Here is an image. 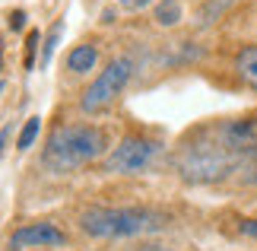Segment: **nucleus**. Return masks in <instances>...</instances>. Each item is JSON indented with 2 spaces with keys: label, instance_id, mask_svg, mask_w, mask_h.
<instances>
[{
  "label": "nucleus",
  "instance_id": "obj_17",
  "mask_svg": "<svg viewBox=\"0 0 257 251\" xmlns=\"http://www.w3.org/2000/svg\"><path fill=\"white\" fill-rule=\"evenodd\" d=\"M241 235H248V238H257V219H241Z\"/></svg>",
  "mask_w": 257,
  "mask_h": 251
},
{
  "label": "nucleus",
  "instance_id": "obj_16",
  "mask_svg": "<svg viewBox=\"0 0 257 251\" xmlns=\"http://www.w3.org/2000/svg\"><path fill=\"white\" fill-rule=\"evenodd\" d=\"M244 172H248V175H244V182L257 185V156H251L248 162H244Z\"/></svg>",
  "mask_w": 257,
  "mask_h": 251
},
{
  "label": "nucleus",
  "instance_id": "obj_1",
  "mask_svg": "<svg viewBox=\"0 0 257 251\" xmlns=\"http://www.w3.org/2000/svg\"><path fill=\"white\" fill-rule=\"evenodd\" d=\"M244 162H248V159H241L238 153H232V149L222 143L216 124L197 130L175 156V169H178V175H181L187 185L225 182V178H229L232 172H238Z\"/></svg>",
  "mask_w": 257,
  "mask_h": 251
},
{
  "label": "nucleus",
  "instance_id": "obj_7",
  "mask_svg": "<svg viewBox=\"0 0 257 251\" xmlns=\"http://www.w3.org/2000/svg\"><path fill=\"white\" fill-rule=\"evenodd\" d=\"M57 245H67V235H64V229H57L54 223H29V226L16 229V232L10 235V248L42 251V248H57Z\"/></svg>",
  "mask_w": 257,
  "mask_h": 251
},
{
  "label": "nucleus",
  "instance_id": "obj_20",
  "mask_svg": "<svg viewBox=\"0 0 257 251\" xmlns=\"http://www.w3.org/2000/svg\"><path fill=\"white\" fill-rule=\"evenodd\" d=\"M10 130H13V127H4V130H0V156H4V146H7V140H10Z\"/></svg>",
  "mask_w": 257,
  "mask_h": 251
},
{
  "label": "nucleus",
  "instance_id": "obj_6",
  "mask_svg": "<svg viewBox=\"0 0 257 251\" xmlns=\"http://www.w3.org/2000/svg\"><path fill=\"white\" fill-rule=\"evenodd\" d=\"M222 143L238 153L241 159H251L257 156V115H244V118H232V121H222L216 124Z\"/></svg>",
  "mask_w": 257,
  "mask_h": 251
},
{
  "label": "nucleus",
  "instance_id": "obj_4",
  "mask_svg": "<svg viewBox=\"0 0 257 251\" xmlns=\"http://www.w3.org/2000/svg\"><path fill=\"white\" fill-rule=\"evenodd\" d=\"M131 73H134L131 57H114V61L108 64L102 73L92 79V83H89V89H86L83 99H80V108H83V112H89V115L105 112V108L124 93V86L131 83Z\"/></svg>",
  "mask_w": 257,
  "mask_h": 251
},
{
  "label": "nucleus",
  "instance_id": "obj_3",
  "mask_svg": "<svg viewBox=\"0 0 257 251\" xmlns=\"http://www.w3.org/2000/svg\"><path fill=\"white\" fill-rule=\"evenodd\" d=\"M169 226V216L153 207H89L80 213V229L92 238H137Z\"/></svg>",
  "mask_w": 257,
  "mask_h": 251
},
{
  "label": "nucleus",
  "instance_id": "obj_14",
  "mask_svg": "<svg viewBox=\"0 0 257 251\" xmlns=\"http://www.w3.org/2000/svg\"><path fill=\"white\" fill-rule=\"evenodd\" d=\"M38 45H42V32H38V29H32V32L26 35V70H32V67H35Z\"/></svg>",
  "mask_w": 257,
  "mask_h": 251
},
{
  "label": "nucleus",
  "instance_id": "obj_18",
  "mask_svg": "<svg viewBox=\"0 0 257 251\" xmlns=\"http://www.w3.org/2000/svg\"><path fill=\"white\" fill-rule=\"evenodd\" d=\"M131 251H175V248H165V245H159V242H143V245H137V248H131Z\"/></svg>",
  "mask_w": 257,
  "mask_h": 251
},
{
  "label": "nucleus",
  "instance_id": "obj_8",
  "mask_svg": "<svg viewBox=\"0 0 257 251\" xmlns=\"http://www.w3.org/2000/svg\"><path fill=\"white\" fill-rule=\"evenodd\" d=\"M235 73H238V79L244 86L257 93V45H248L238 51V57H235Z\"/></svg>",
  "mask_w": 257,
  "mask_h": 251
},
{
  "label": "nucleus",
  "instance_id": "obj_21",
  "mask_svg": "<svg viewBox=\"0 0 257 251\" xmlns=\"http://www.w3.org/2000/svg\"><path fill=\"white\" fill-rule=\"evenodd\" d=\"M42 251H45V248H42Z\"/></svg>",
  "mask_w": 257,
  "mask_h": 251
},
{
  "label": "nucleus",
  "instance_id": "obj_10",
  "mask_svg": "<svg viewBox=\"0 0 257 251\" xmlns=\"http://www.w3.org/2000/svg\"><path fill=\"white\" fill-rule=\"evenodd\" d=\"M181 16H184V10L178 0H159L153 10V19H156V26H162V29H169V26H178L181 23Z\"/></svg>",
  "mask_w": 257,
  "mask_h": 251
},
{
  "label": "nucleus",
  "instance_id": "obj_13",
  "mask_svg": "<svg viewBox=\"0 0 257 251\" xmlns=\"http://www.w3.org/2000/svg\"><path fill=\"white\" fill-rule=\"evenodd\" d=\"M229 4H235V0H206V7L200 10V26H210L216 23L225 10H229Z\"/></svg>",
  "mask_w": 257,
  "mask_h": 251
},
{
  "label": "nucleus",
  "instance_id": "obj_11",
  "mask_svg": "<svg viewBox=\"0 0 257 251\" xmlns=\"http://www.w3.org/2000/svg\"><path fill=\"white\" fill-rule=\"evenodd\" d=\"M61 35H64V19H54V26L48 29V35L42 38V54H38V67H48L54 57V48L61 45Z\"/></svg>",
  "mask_w": 257,
  "mask_h": 251
},
{
  "label": "nucleus",
  "instance_id": "obj_12",
  "mask_svg": "<svg viewBox=\"0 0 257 251\" xmlns=\"http://www.w3.org/2000/svg\"><path fill=\"white\" fill-rule=\"evenodd\" d=\"M38 130H42V118H38V115H32V118H29V121L23 124V130H19V137H16V149H19V153H26V149L35 143Z\"/></svg>",
  "mask_w": 257,
  "mask_h": 251
},
{
  "label": "nucleus",
  "instance_id": "obj_9",
  "mask_svg": "<svg viewBox=\"0 0 257 251\" xmlns=\"http://www.w3.org/2000/svg\"><path fill=\"white\" fill-rule=\"evenodd\" d=\"M95 61H98V48L92 42H83L67 54V70H70V73H89V70L95 67Z\"/></svg>",
  "mask_w": 257,
  "mask_h": 251
},
{
  "label": "nucleus",
  "instance_id": "obj_19",
  "mask_svg": "<svg viewBox=\"0 0 257 251\" xmlns=\"http://www.w3.org/2000/svg\"><path fill=\"white\" fill-rule=\"evenodd\" d=\"M121 7H127V10H143V7H150L153 0H117Z\"/></svg>",
  "mask_w": 257,
  "mask_h": 251
},
{
  "label": "nucleus",
  "instance_id": "obj_15",
  "mask_svg": "<svg viewBox=\"0 0 257 251\" xmlns=\"http://www.w3.org/2000/svg\"><path fill=\"white\" fill-rule=\"evenodd\" d=\"M10 29H13V32H23L26 29V10H13V13H10Z\"/></svg>",
  "mask_w": 257,
  "mask_h": 251
},
{
  "label": "nucleus",
  "instance_id": "obj_2",
  "mask_svg": "<svg viewBox=\"0 0 257 251\" xmlns=\"http://www.w3.org/2000/svg\"><path fill=\"white\" fill-rule=\"evenodd\" d=\"M105 146H108V137H105L102 127H95V124H61L45 140L42 165L51 175H67V172H76V169L95 162L105 153Z\"/></svg>",
  "mask_w": 257,
  "mask_h": 251
},
{
  "label": "nucleus",
  "instance_id": "obj_5",
  "mask_svg": "<svg viewBox=\"0 0 257 251\" xmlns=\"http://www.w3.org/2000/svg\"><path fill=\"white\" fill-rule=\"evenodd\" d=\"M162 143L143 134H127L117 146H111V153L105 156V172L111 175H137L143 169H150L159 156Z\"/></svg>",
  "mask_w": 257,
  "mask_h": 251
}]
</instances>
